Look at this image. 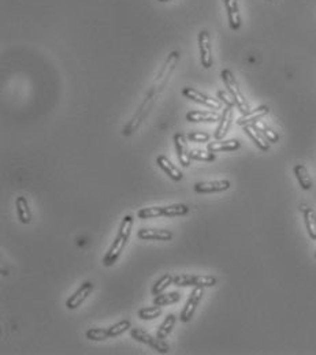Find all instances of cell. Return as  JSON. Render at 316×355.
Instances as JSON below:
<instances>
[{"label":"cell","instance_id":"cell-1","mask_svg":"<svg viewBox=\"0 0 316 355\" xmlns=\"http://www.w3.org/2000/svg\"><path fill=\"white\" fill-rule=\"evenodd\" d=\"M181 53L178 51H173L168 53V56L166 58V60L163 62L162 67L156 74L152 85L150 86V89L147 92L145 97L142 99L140 107L137 108V111L134 112V115L132 116V119L129 120V123L126 124L122 130V135L125 137H129L132 135L133 133H136L138 127L141 126V123L144 122L147 116L150 115L151 110L155 107V104L160 97V94L163 93V90L166 88L167 82L170 81L171 75L174 73L177 64L180 62Z\"/></svg>","mask_w":316,"mask_h":355},{"label":"cell","instance_id":"cell-2","mask_svg":"<svg viewBox=\"0 0 316 355\" xmlns=\"http://www.w3.org/2000/svg\"><path fill=\"white\" fill-rule=\"evenodd\" d=\"M133 222H134V219H133L132 216H125L124 217V220L120 223L118 235H116V238L114 239V242H112L111 248H110V250L107 252V254L103 258V264L106 266L114 265V264L118 261L120 253H122L124 248L126 246V243H128L129 236H130V232H132Z\"/></svg>","mask_w":316,"mask_h":355},{"label":"cell","instance_id":"cell-3","mask_svg":"<svg viewBox=\"0 0 316 355\" xmlns=\"http://www.w3.org/2000/svg\"><path fill=\"white\" fill-rule=\"evenodd\" d=\"M188 205L185 204H174V205L167 206H151V208H142L138 210V219H152L159 217V216H167V217H173V216H185L189 213Z\"/></svg>","mask_w":316,"mask_h":355},{"label":"cell","instance_id":"cell-4","mask_svg":"<svg viewBox=\"0 0 316 355\" xmlns=\"http://www.w3.org/2000/svg\"><path fill=\"white\" fill-rule=\"evenodd\" d=\"M221 75H222L223 84H225V86H226L227 90H229V93H230L231 99L234 100L235 107L242 112V115L244 114H248V112L251 111V107H249V103L247 101V99H245V96L242 94L241 89H239L238 82H237L235 77L233 75V73H231L230 70L226 69L223 70Z\"/></svg>","mask_w":316,"mask_h":355},{"label":"cell","instance_id":"cell-5","mask_svg":"<svg viewBox=\"0 0 316 355\" xmlns=\"http://www.w3.org/2000/svg\"><path fill=\"white\" fill-rule=\"evenodd\" d=\"M130 321L124 320L119 321L115 325L110 326V328H90V330L86 331V338L89 340H93V342H102V340H106V339L114 338V336H119L124 332L130 328Z\"/></svg>","mask_w":316,"mask_h":355},{"label":"cell","instance_id":"cell-6","mask_svg":"<svg viewBox=\"0 0 316 355\" xmlns=\"http://www.w3.org/2000/svg\"><path fill=\"white\" fill-rule=\"evenodd\" d=\"M174 284L178 287H214L216 284V279L214 276H207V275H178L174 276Z\"/></svg>","mask_w":316,"mask_h":355},{"label":"cell","instance_id":"cell-7","mask_svg":"<svg viewBox=\"0 0 316 355\" xmlns=\"http://www.w3.org/2000/svg\"><path fill=\"white\" fill-rule=\"evenodd\" d=\"M130 334H132V338H134L138 342L144 343V344H148L151 346L154 350H156L158 352H162V354H166L170 351V346L167 344L163 339L160 338H155L151 334L145 332V331L140 330V328H132L130 330Z\"/></svg>","mask_w":316,"mask_h":355},{"label":"cell","instance_id":"cell-8","mask_svg":"<svg viewBox=\"0 0 316 355\" xmlns=\"http://www.w3.org/2000/svg\"><path fill=\"white\" fill-rule=\"evenodd\" d=\"M182 94L186 99H190L195 103H199L201 105L211 108V110H222V103L216 99H211L207 94L201 93L199 90L193 89V88H184L182 89Z\"/></svg>","mask_w":316,"mask_h":355},{"label":"cell","instance_id":"cell-9","mask_svg":"<svg viewBox=\"0 0 316 355\" xmlns=\"http://www.w3.org/2000/svg\"><path fill=\"white\" fill-rule=\"evenodd\" d=\"M201 298H203V287H195L193 291L190 292V296L186 301V305L181 312L180 320L182 322H188V321L192 320L193 314L196 312V308L200 304Z\"/></svg>","mask_w":316,"mask_h":355},{"label":"cell","instance_id":"cell-10","mask_svg":"<svg viewBox=\"0 0 316 355\" xmlns=\"http://www.w3.org/2000/svg\"><path fill=\"white\" fill-rule=\"evenodd\" d=\"M199 49H200L201 66L204 69H209L214 60H212V51H211V40L207 30H201L199 33Z\"/></svg>","mask_w":316,"mask_h":355},{"label":"cell","instance_id":"cell-11","mask_svg":"<svg viewBox=\"0 0 316 355\" xmlns=\"http://www.w3.org/2000/svg\"><path fill=\"white\" fill-rule=\"evenodd\" d=\"M93 283L92 282H85L82 283L81 287L78 288L77 291L74 292L73 295L70 296L67 299V302H66V306H67V309H77L80 305L84 302V301L89 296V294L92 291H93Z\"/></svg>","mask_w":316,"mask_h":355},{"label":"cell","instance_id":"cell-12","mask_svg":"<svg viewBox=\"0 0 316 355\" xmlns=\"http://www.w3.org/2000/svg\"><path fill=\"white\" fill-rule=\"evenodd\" d=\"M174 142L175 148H177V154H178V160H180V164L182 167H189L190 166V150L188 149V142H186V138H185L184 134L177 133L174 135Z\"/></svg>","mask_w":316,"mask_h":355},{"label":"cell","instance_id":"cell-13","mask_svg":"<svg viewBox=\"0 0 316 355\" xmlns=\"http://www.w3.org/2000/svg\"><path fill=\"white\" fill-rule=\"evenodd\" d=\"M233 108L234 107H230V105H226L223 108L222 115H221V119H219V126L214 134L215 140H223L226 137V134L229 133V128L233 123Z\"/></svg>","mask_w":316,"mask_h":355},{"label":"cell","instance_id":"cell-14","mask_svg":"<svg viewBox=\"0 0 316 355\" xmlns=\"http://www.w3.org/2000/svg\"><path fill=\"white\" fill-rule=\"evenodd\" d=\"M230 187V182L226 179L212 180V182H197L195 184V192L207 194V193H219L225 192Z\"/></svg>","mask_w":316,"mask_h":355},{"label":"cell","instance_id":"cell-15","mask_svg":"<svg viewBox=\"0 0 316 355\" xmlns=\"http://www.w3.org/2000/svg\"><path fill=\"white\" fill-rule=\"evenodd\" d=\"M269 112H270L269 105H260V107H257L256 110L249 111L248 114H244V115L237 120V124H238V126H242L244 127V126H248V124L256 123V122H259V119H261L263 116L269 115Z\"/></svg>","mask_w":316,"mask_h":355},{"label":"cell","instance_id":"cell-16","mask_svg":"<svg viewBox=\"0 0 316 355\" xmlns=\"http://www.w3.org/2000/svg\"><path fill=\"white\" fill-rule=\"evenodd\" d=\"M138 238L145 240H170L173 232L160 228H141L138 231Z\"/></svg>","mask_w":316,"mask_h":355},{"label":"cell","instance_id":"cell-17","mask_svg":"<svg viewBox=\"0 0 316 355\" xmlns=\"http://www.w3.org/2000/svg\"><path fill=\"white\" fill-rule=\"evenodd\" d=\"M239 144L237 140H215L214 142H209L207 145V150L211 153H219V152H233V150L239 149Z\"/></svg>","mask_w":316,"mask_h":355},{"label":"cell","instance_id":"cell-18","mask_svg":"<svg viewBox=\"0 0 316 355\" xmlns=\"http://www.w3.org/2000/svg\"><path fill=\"white\" fill-rule=\"evenodd\" d=\"M244 131L248 134L249 138L252 140L255 144H256V146L259 148L260 150H263V152H267V150L270 149V142L269 140L263 135V134L257 130L256 124H248V126H244Z\"/></svg>","mask_w":316,"mask_h":355},{"label":"cell","instance_id":"cell-19","mask_svg":"<svg viewBox=\"0 0 316 355\" xmlns=\"http://www.w3.org/2000/svg\"><path fill=\"white\" fill-rule=\"evenodd\" d=\"M223 3H225V7H226L230 28L233 30H238L241 28V15H239L237 0H223Z\"/></svg>","mask_w":316,"mask_h":355},{"label":"cell","instance_id":"cell-20","mask_svg":"<svg viewBox=\"0 0 316 355\" xmlns=\"http://www.w3.org/2000/svg\"><path fill=\"white\" fill-rule=\"evenodd\" d=\"M156 164L162 168L163 171L166 172L167 175L170 176L171 179L175 180V182H180V180L182 179V176H184L182 175V172L175 167L174 164L171 163L166 156H159V157L156 158Z\"/></svg>","mask_w":316,"mask_h":355},{"label":"cell","instance_id":"cell-21","mask_svg":"<svg viewBox=\"0 0 316 355\" xmlns=\"http://www.w3.org/2000/svg\"><path fill=\"white\" fill-rule=\"evenodd\" d=\"M300 210L304 214V222H305V226H307L308 234H309L312 239L316 240V213L312 208H309L305 204L300 205Z\"/></svg>","mask_w":316,"mask_h":355},{"label":"cell","instance_id":"cell-22","mask_svg":"<svg viewBox=\"0 0 316 355\" xmlns=\"http://www.w3.org/2000/svg\"><path fill=\"white\" fill-rule=\"evenodd\" d=\"M15 208H17L18 219L21 220V223L29 224V223L32 222V212H30L29 204H28L26 197H23V196L18 197L17 201H15Z\"/></svg>","mask_w":316,"mask_h":355},{"label":"cell","instance_id":"cell-23","mask_svg":"<svg viewBox=\"0 0 316 355\" xmlns=\"http://www.w3.org/2000/svg\"><path fill=\"white\" fill-rule=\"evenodd\" d=\"M293 171H295V175L296 178H297V180H299L301 188H303V190H309V188L312 187L313 182H312L311 175L308 174L307 168L304 167L303 164H296Z\"/></svg>","mask_w":316,"mask_h":355},{"label":"cell","instance_id":"cell-24","mask_svg":"<svg viewBox=\"0 0 316 355\" xmlns=\"http://www.w3.org/2000/svg\"><path fill=\"white\" fill-rule=\"evenodd\" d=\"M189 122H216L221 119L218 112H203V111H190L186 115Z\"/></svg>","mask_w":316,"mask_h":355},{"label":"cell","instance_id":"cell-25","mask_svg":"<svg viewBox=\"0 0 316 355\" xmlns=\"http://www.w3.org/2000/svg\"><path fill=\"white\" fill-rule=\"evenodd\" d=\"M181 299L180 292H170V294H159V295L155 296L154 305H158V306H167V305L175 304Z\"/></svg>","mask_w":316,"mask_h":355},{"label":"cell","instance_id":"cell-26","mask_svg":"<svg viewBox=\"0 0 316 355\" xmlns=\"http://www.w3.org/2000/svg\"><path fill=\"white\" fill-rule=\"evenodd\" d=\"M175 321H177V317L174 316V314H168V316L166 317V320L163 321V324L158 328V334H156V336L160 339H166L168 335H170L171 330H173V326H174Z\"/></svg>","mask_w":316,"mask_h":355},{"label":"cell","instance_id":"cell-27","mask_svg":"<svg viewBox=\"0 0 316 355\" xmlns=\"http://www.w3.org/2000/svg\"><path fill=\"white\" fill-rule=\"evenodd\" d=\"M170 284H174V276L170 274L164 275V276H162V278L159 279L158 282L154 284V287H152V294H154V295L162 294Z\"/></svg>","mask_w":316,"mask_h":355},{"label":"cell","instance_id":"cell-28","mask_svg":"<svg viewBox=\"0 0 316 355\" xmlns=\"http://www.w3.org/2000/svg\"><path fill=\"white\" fill-rule=\"evenodd\" d=\"M160 314H162V306H158V305H155L152 308H144L138 312V317L145 321L158 318Z\"/></svg>","mask_w":316,"mask_h":355},{"label":"cell","instance_id":"cell-29","mask_svg":"<svg viewBox=\"0 0 316 355\" xmlns=\"http://www.w3.org/2000/svg\"><path fill=\"white\" fill-rule=\"evenodd\" d=\"M255 124H256L257 130H259V131H260V133L267 138V140H269V142H277L278 140H279V135L274 131L273 128H270L269 126L263 123V122L259 120V122H256Z\"/></svg>","mask_w":316,"mask_h":355},{"label":"cell","instance_id":"cell-30","mask_svg":"<svg viewBox=\"0 0 316 355\" xmlns=\"http://www.w3.org/2000/svg\"><path fill=\"white\" fill-rule=\"evenodd\" d=\"M189 153H190L192 160H201V161H214L215 160V154L211 153L209 150L193 149Z\"/></svg>","mask_w":316,"mask_h":355},{"label":"cell","instance_id":"cell-31","mask_svg":"<svg viewBox=\"0 0 316 355\" xmlns=\"http://www.w3.org/2000/svg\"><path fill=\"white\" fill-rule=\"evenodd\" d=\"M188 140L192 142H208L209 134L203 133V131H190L188 134Z\"/></svg>","mask_w":316,"mask_h":355},{"label":"cell","instance_id":"cell-32","mask_svg":"<svg viewBox=\"0 0 316 355\" xmlns=\"http://www.w3.org/2000/svg\"><path fill=\"white\" fill-rule=\"evenodd\" d=\"M218 97L221 99V101H223V103L226 104V105H230V107H234L235 105V103H234V100L233 99H230L229 96H227L223 90H219L218 92Z\"/></svg>","mask_w":316,"mask_h":355},{"label":"cell","instance_id":"cell-33","mask_svg":"<svg viewBox=\"0 0 316 355\" xmlns=\"http://www.w3.org/2000/svg\"><path fill=\"white\" fill-rule=\"evenodd\" d=\"M159 2H168V0H159Z\"/></svg>","mask_w":316,"mask_h":355},{"label":"cell","instance_id":"cell-34","mask_svg":"<svg viewBox=\"0 0 316 355\" xmlns=\"http://www.w3.org/2000/svg\"><path fill=\"white\" fill-rule=\"evenodd\" d=\"M269 2H271V0H269Z\"/></svg>","mask_w":316,"mask_h":355}]
</instances>
